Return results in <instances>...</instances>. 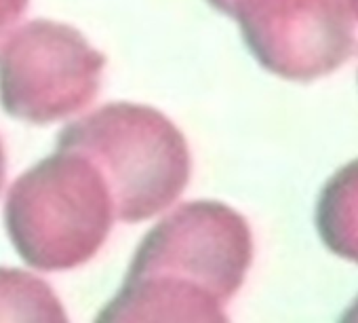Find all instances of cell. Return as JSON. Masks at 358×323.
<instances>
[{
  "label": "cell",
  "instance_id": "obj_1",
  "mask_svg": "<svg viewBox=\"0 0 358 323\" xmlns=\"http://www.w3.org/2000/svg\"><path fill=\"white\" fill-rule=\"evenodd\" d=\"M57 150L87 156L103 176L114 214L127 224L171 207L192 178V154L179 127L160 110L112 102L66 125Z\"/></svg>",
  "mask_w": 358,
  "mask_h": 323
},
{
  "label": "cell",
  "instance_id": "obj_2",
  "mask_svg": "<svg viewBox=\"0 0 358 323\" xmlns=\"http://www.w3.org/2000/svg\"><path fill=\"white\" fill-rule=\"evenodd\" d=\"M110 188L91 160L57 150L11 186L5 228L20 258L45 273H62L91 262L114 224Z\"/></svg>",
  "mask_w": 358,
  "mask_h": 323
},
{
  "label": "cell",
  "instance_id": "obj_3",
  "mask_svg": "<svg viewBox=\"0 0 358 323\" xmlns=\"http://www.w3.org/2000/svg\"><path fill=\"white\" fill-rule=\"evenodd\" d=\"M106 57L76 28L32 20L0 45V106L13 118L47 125L87 108Z\"/></svg>",
  "mask_w": 358,
  "mask_h": 323
},
{
  "label": "cell",
  "instance_id": "obj_4",
  "mask_svg": "<svg viewBox=\"0 0 358 323\" xmlns=\"http://www.w3.org/2000/svg\"><path fill=\"white\" fill-rule=\"evenodd\" d=\"M247 218L220 201H190L164 216L137 245L127 275L188 279L222 304L236 296L253 264Z\"/></svg>",
  "mask_w": 358,
  "mask_h": 323
},
{
  "label": "cell",
  "instance_id": "obj_5",
  "mask_svg": "<svg viewBox=\"0 0 358 323\" xmlns=\"http://www.w3.org/2000/svg\"><path fill=\"white\" fill-rule=\"evenodd\" d=\"M226 15L238 22L253 57L285 81L333 74L356 49L345 0H232Z\"/></svg>",
  "mask_w": 358,
  "mask_h": 323
},
{
  "label": "cell",
  "instance_id": "obj_6",
  "mask_svg": "<svg viewBox=\"0 0 358 323\" xmlns=\"http://www.w3.org/2000/svg\"><path fill=\"white\" fill-rule=\"evenodd\" d=\"M93 323H230L205 287L171 275H127Z\"/></svg>",
  "mask_w": 358,
  "mask_h": 323
},
{
  "label": "cell",
  "instance_id": "obj_7",
  "mask_svg": "<svg viewBox=\"0 0 358 323\" xmlns=\"http://www.w3.org/2000/svg\"><path fill=\"white\" fill-rule=\"evenodd\" d=\"M314 220L324 247L333 256L358 264V158L341 165L324 182Z\"/></svg>",
  "mask_w": 358,
  "mask_h": 323
},
{
  "label": "cell",
  "instance_id": "obj_8",
  "mask_svg": "<svg viewBox=\"0 0 358 323\" xmlns=\"http://www.w3.org/2000/svg\"><path fill=\"white\" fill-rule=\"evenodd\" d=\"M0 323H70V319L45 279L0 266Z\"/></svg>",
  "mask_w": 358,
  "mask_h": 323
},
{
  "label": "cell",
  "instance_id": "obj_9",
  "mask_svg": "<svg viewBox=\"0 0 358 323\" xmlns=\"http://www.w3.org/2000/svg\"><path fill=\"white\" fill-rule=\"evenodd\" d=\"M28 0H0V45L15 30V24L24 15Z\"/></svg>",
  "mask_w": 358,
  "mask_h": 323
},
{
  "label": "cell",
  "instance_id": "obj_10",
  "mask_svg": "<svg viewBox=\"0 0 358 323\" xmlns=\"http://www.w3.org/2000/svg\"><path fill=\"white\" fill-rule=\"evenodd\" d=\"M337 323H358V296L352 300V304L341 312Z\"/></svg>",
  "mask_w": 358,
  "mask_h": 323
},
{
  "label": "cell",
  "instance_id": "obj_11",
  "mask_svg": "<svg viewBox=\"0 0 358 323\" xmlns=\"http://www.w3.org/2000/svg\"><path fill=\"white\" fill-rule=\"evenodd\" d=\"M5 180H7V154H5L3 139H0V193H3Z\"/></svg>",
  "mask_w": 358,
  "mask_h": 323
},
{
  "label": "cell",
  "instance_id": "obj_12",
  "mask_svg": "<svg viewBox=\"0 0 358 323\" xmlns=\"http://www.w3.org/2000/svg\"><path fill=\"white\" fill-rule=\"evenodd\" d=\"M209 3L215 7V9H220L222 13H226L228 11V7H230V3H232V0H209Z\"/></svg>",
  "mask_w": 358,
  "mask_h": 323
},
{
  "label": "cell",
  "instance_id": "obj_13",
  "mask_svg": "<svg viewBox=\"0 0 358 323\" xmlns=\"http://www.w3.org/2000/svg\"><path fill=\"white\" fill-rule=\"evenodd\" d=\"M345 3H348V7H350V11H352L354 22H358V0H345Z\"/></svg>",
  "mask_w": 358,
  "mask_h": 323
}]
</instances>
